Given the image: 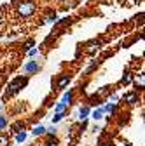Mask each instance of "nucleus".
Wrapping results in <instances>:
<instances>
[{"mask_svg":"<svg viewBox=\"0 0 145 146\" xmlns=\"http://www.w3.org/2000/svg\"><path fill=\"white\" fill-rule=\"evenodd\" d=\"M26 84H28V77H26V75H25V77H17V78H14V80L7 85V92H9V94H17Z\"/></svg>","mask_w":145,"mask_h":146,"instance_id":"obj_1","label":"nucleus"},{"mask_svg":"<svg viewBox=\"0 0 145 146\" xmlns=\"http://www.w3.org/2000/svg\"><path fill=\"white\" fill-rule=\"evenodd\" d=\"M72 101H74V90H68V92H65V94H63L61 103H65L66 106H70V104H72Z\"/></svg>","mask_w":145,"mask_h":146,"instance_id":"obj_11","label":"nucleus"},{"mask_svg":"<svg viewBox=\"0 0 145 146\" xmlns=\"http://www.w3.org/2000/svg\"><path fill=\"white\" fill-rule=\"evenodd\" d=\"M135 85H136L138 89H143V85H145V78H143V73H140L138 77H135Z\"/></svg>","mask_w":145,"mask_h":146,"instance_id":"obj_14","label":"nucleus"},{"mask_svg":"<svg viewBox=\"0 0 145 146\" xmlns=\"http://www.w3.org/2000/svg\"><path fill=\"white\" fill-rule=\"evenodd\" d=\"M44 146H56V139H51V141H47Z\"/></svg>","mask_w":145,"mask_h":146,"instance_id":"obj_21","label":"nucleus"},{"mask_svg":"<svg viewBox=\"0 0 145 146\" xmlns=\"http://www.w3.org/2000/svg\"><path fill=\"white\" fill-rule=\"evenodd\" d=\"M89 113H91V108H89V106H81V110H79V118L81 120H87Z\"/></svg>","mask_w":145,"mask_h":146,"instance_id":"obj_9","label":"nucleus"},{"mask_svg":"<svg viewBox=\"0 0 145 146\" xmlns=\"http://www.w3.org/2000/svg\"><path fill=\"white\" fill-rule=\"evenodd\" d=\"M32 134L33 136H46V127L44 125H35L32 129Z\"/></svg>","mask_w":145,"mask_h":146,"instance_id":"obj_12","label":"nucleus"},{"mask_svg":"<svg viewBox=\"0 0 145 146\" xmlns=\"http://www.w3.org/2000/svg\"><path fill=\"white\" fill-rule=\"evenodd\" d=\"M101 108H103V111H105V113L108 111L110 115H115V111H117V106H115L114 101H108V103H107L105 106H101Z\"/></svg>","mask_w":145,"mask_h":146,"instance_id":"obj_5","label":"nucleus"},{"mask_svg":"<svg viewBox=\"0 0 145 146\" xmlns=\"http://www.w3.org/2000/svg\"><path fill=\"white\" fill-rule=\"evenodd\" d=\"M5 125H7V118L5 117H0V131H4Z\"/></svg>","mask_w":145,"mask_h":146,"instance_id":"obj_19","label":"nucleus"},{"mask_svg":"<svg viewBox=\"0 0 145 146\" xmlns=\"http://www.w3.org/2000/svg\"><path fill=\"white\" fill-rule=\"evenodd\" d=\"M65 117H66V113H54V117H52V123H58V122H61Z\"/></svg>","mask_w":145,"mask_h":146,"instance_id":"obj_16","label":"nucleus"},{"mask_svg":"<svg viewBox=\"0 0 145 146\" xmlns=\"http://www.w3.org/2000/svg\"><path fill=\"white\" fill-rule=\"evenodd\" d=\"M28 139V134H26V131H17L16 132V136H14V141L19 144V143H25Z\"/></svg>","mask_w":145,"mask_h":146,"instance_id":"obj_7","label":"nucleus"},{"mask_svg":"<svg viewBox=\"0 0 145 146\" xmlns=\"http://www.w3.org/2000/svg\"><path fill=\"white\" fill-rule=\"evenodd\" d=\"M35 54H39V49H28V56L30 58H33Z\"/></svg>","mask_w":145,"mask_h":146,"instance_id":"obj_20","label":"nucleus"},{"mask_svg":"<svg viewBox=\"0 0 145 146\" xmlns=\"http://www.w3.org/2000/svg\"><path fill=\"white\" fill-rule=\"evenodd\" d=\"M0 146H9V137L5 134H0Z\"/></svg>","mask_w":145,"mask_h":146,"instance_id":"obj_17","label":"nucleus"},{"mask_svg":"<svg viewBox=\"0 0 145 146\" xmlns=\"http://www.w3.org/2000/svg\"><path fill=\"white\" fill-rule=\"evenodd\" d=\"M66 108H68V106H66L65 103L60 101L56 106H54V113H66Z\"/></svg>","mask_w":145,"mask_h":146,"instance_id":"obj_13","label":"nucleus"},{"mask_svg":"<svg viewBox=\"0 0 145 146\" xmlns=\"http://www.w3.org/2000/svg\"><path fill=\"white\" fill-rule=\"evenodd\" d=\"M131 80H133V77L130 75V73H128V71H126V73H124V77L121 78V84H122V85H128V84H130Z\"/></svg>","mask_w":145,"mask_h":146,"instance_id":"obj_15","label":"nucleus"},{"mask_svg":"<svg viewBox=\"0 0 145 146\" xmlns=\"http://www.w3.org/2000/svg\"><path fill=\"white\" fill-rule=\"evenodd\" d=\"M32 47H33V42H28V44L25 45V49H26V50H28V49H32Z\"/></svg>","mask_w":145,"mask_h":146,"instance_id":"obj_22","label":"nucleus"},{"mask_svg":"<svg viewBox=\"0 0 145 146\" xmlns=\"http://www.w3.org/2000/svg\"><path fill=\"white\" fill-rule=\"evenodd\" d=\"M39 70H40V63H39V61H33V59L28 61V63L23 66V71H25L26 77H28V75H35Z\"/></svg>","mask_w":145,"mask_h":146,"instance_id":"obj_3","label":"nucleus"},{"mask_svg":"<svg viewBox=\"0 0 145 146\" xmlns=\"http://www.w3.org/2000/svg\"><path fill=\"white\" fill-rule=\"evenodd\" d=\"M100 146H112V143H105V141H101Z\"/></svg>","mask_w":145,"mask_h":146,"instance_id":"obj_24","label":"nucleus"},{"mask_svg":"<svg viewBox=\"0 0 145 146\" xmlns=\"http://www.w3.org/2000/svg\"><path fill=\"white\" fill-rule=\"evenodd\" d=\"M58 19V16H56V12H51L47 17H46V23H54V21H56Z\"/></svg>","mask_w":145,"mask_h":146,"instance_id":"obj_18","label":"nucleus"},{"mask_svg":"<svg viewBox=\"0 0 145 146\" xmlns=\"http://www.w3.org/2000/svg\"><path fill=\"white\" fill-rule=\"evenodd\" d=\"M124 103H128V104H136V103H138V94H136V92L126 94V96H124Z\"/></svg>","mask_w":145,"mask_h":146,"instance_id":"obj_6","label":"nucleus"},{"mask_svg":"<svg viewBox=\"0 0 145 146\" xmlns=\"http://www.w3.org/2000/svg\"><path fill=\"white\" fill-rule=\"evenodd\" d=\"M100 47H101L100 40H91V42H87V44H86V52H87V54H95Z\"/></svg>","mask_w":145,"mask_h":146,"instance_id":"obj_4","label":"nucleus"},{"mask_svg":"<svg viewBox=\"0 0 145 146\" xmlns=\"http://www.w3.org/2000/svg\"><path fill=\"white\" fill-rule=\"evenodd\" d=\"M89 115H91V118H93L95 122H98V120H101V118H103L105 111H103V108H98V110H95V111H91Z\"/></svg>","mask_w":145,"mask_h":146,"instance_id":"obj_10","label":"nucleus"},{"mask_svg":"<svg viewBox=\"0 0 145 146\" xmlns=\"http://www.w3.org/2000/svg\"><path fill=\"white\" fill-rule=\"evenodd\" d=\"M93 131H95V132H100V131H101V127H100V125H95V127H93Z\"/></svg>","mask_w":145,"mask_h":146,"instance_id":"obj_23","label":"nucleus"},{"mask_svg":"<svg viewBox=\"0 0 145 146\" xmlns=\"http://www.w3.org/2000/svg\"><path fill=\"white\" fill-rule=\"evenodd\" d=\"M35 12V4L32 0H26V2H17V14L21 17H30Z\"/></svg>","mask_w":145,"mask_h":146,"instance_id":"obj_2","label":"nucleus"},{"mask_svg":"<svg viewBox=\"0 0 145 146\" xmlns=\"http://www.w3.org/2000/svg\"><path fill=\"white\" fill-rule=\"evenodd\" d=\"M70 80H72V78H70V75H63V77L58 80V84H56V89H65V87L70 84Z\"/></svg>","mask_w":145,"mask_h":146,"instance_id":"obj_8","label":"nucleus"}]
</instances>
